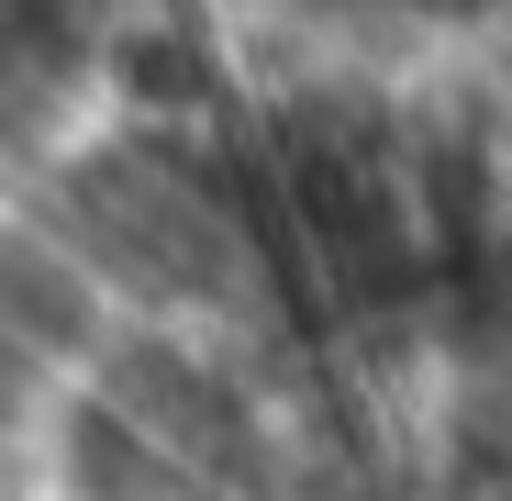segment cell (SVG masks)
<instances>
[{"instance_id":"obj_1","label":"cell","mask_w":512,"mask_h":501,"mask_svg":"<svg viewBox=\"0 0 512 501\" xmlns=\"http://www.w3.org/2000/svg\"><path fill=\"white\" fill-rule=\"evenodd\" d=\"M90 279H78V257H56V245L34 234H0V334L12 346H90Z\"/></svg>"}]
</instances>
